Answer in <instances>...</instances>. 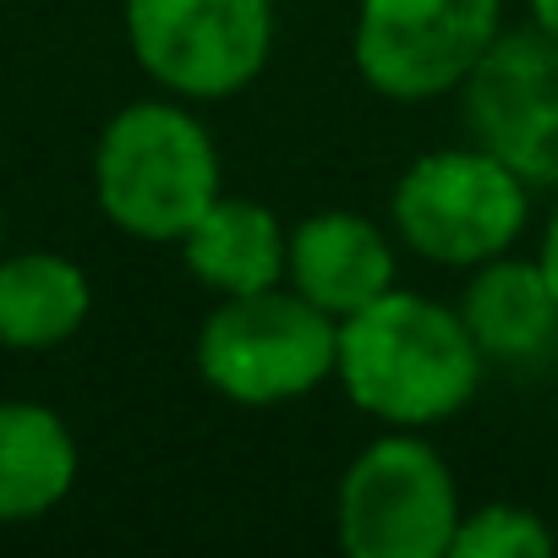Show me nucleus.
I'll use <instances>...</instances> for the list:
<instances>
[{"mask_svg":"<svg viewBox=\"0 0 558 558\" xmlns=\"http://www.w3.org/2000/svg\"><path fill=\"white\" fill-rule=\"evenodd\" d=\"M531 23L547 28V34H558V0H531Z\"/></svg>","mask_w":558,"mask_h":558,"instance_id":"obj_16","label":"nucleus"},{"mask_svg":"<svg viewBox=\"0 0 558 558\" xmlns=\"http://www.w3.org/2000/svg\"><path fill=\"white\" fill-rule=\"evenodd\" d=\"M286 279L291 291H302L313 307H324L340 324L367 302H378L384 291H395V246L367 214L324 208L291 230Z\"/></svg>","mask_w":558,"mask_h":558,"instance_id":"obj_9","label":"nucleus"},{"mask_svg":"<svg viewBox=\"0 0 558 558\" xmlns=\"http://www.w3.org/2000/svg\"><path fill=\"white\" fill-rule=\"evenodd\" d=\"M504 34V0H362L356 72L373 94L416 105L454 94Z\"/></svg>","mask_w":558,"mask_h":558,"instance_id":"obj_7","label":"nucleus"},{"mask_svg":"<svg viewBox=\"0 0 558 558\" xmlns=\"http://www.w3.org/2000/svg\"><path fill=\"white\" fill-rule=\"evenodd\" d=\"M94 192L116 230L137 241H181L219 197V148L181 105H126L99 132Z\"/></svg>","mask_w":558,"mask_h":558,"instance_id":"obj_2","label":"nucleus"},{"mask_svg":"<svg viewBox=\"0 0 558 558\" xmlns=\"http://www.w3.org/2000/svg\"><path fill=\"white\" fill-rule=\"evenodd\" d=\"M340 547L351 558H444L460 525V493L427 438L389 433L340 476Z\"/></svg>","mask_w":558,"mask_h":558,"instance_id":"obj_5","label":"nucleus"},{"mask_svg":"<svg viewBox=\"0 0 558 558\" xmlns=\"http://www.w3.org/2000/svg\"><path fill=\"white\" fill-rule=\"evenodd\" d=\"M77 482V438L50 405L0 400V525L50 514Z\"/></svg>","mask_w":558,"mask_h":558,"instance_id":"obj_13","label":"nucleus"},{"mask_svg":"<svg viewBox=\"0 0 558 558\" xmlns=\"http://www.w3.org/2000/svg\"><path fill=\"white\" fill-rule=\"evenodd\" d=\"M536 263H542L547 286H553V296H558V208H553V219H547V235H542V252H536Z\"/></svg>","mask_w":558,"mask_h":558,"instance_id":"obj_15","label":"nucleus"},{"mask_svg":"<svg viewBox=\"0 0 558 558\" xmlns=\"http://www.w3.org/2000/svg\"><path fill=\"white\" fill-rule=\"evenodd\" d=\"M465 132L498 154L520 181L558 186V34H498L476 72L460 83Z\"/></svg>","mask_w":558,"mask_h":558,"instance_id":"obj_8","label":"nucleus"},{"mask_svg":"<svg viewBox=\"0 0 558 558\" xmlns=\"http://www.w3.org/2000/svg\"><path fill=\"white\" fill-rule=\"evenodd\" d=\"M137 66L181 99H230L274 50V0H126Z\"/></svg>","mask_w":558,"mask_h":558,"instance_id":"obj_6","label":"nucleus"},{"mask_svg":"<svg viewBox=\"0 0 558 558\" xmlns=\"http://www.w3.org/2000/svg\"><path fill=\"white\" fill-rule=\"evenodd\" d=\"M335 373L367 416L389 427H427L476 395L482 351L460 313L411 291H384L362 313L340 318Z\"/></svg>","mask_w":558,"mask_h":558,"instance_id":"obj_1","label":"nucleus"},{"mask_svg":"<svg viewBox=\"0 0 558 558\" xmlns=\"http://www.w3.org/2000/svg\"><path fill=\"white\" fill-rule=\"evenodd\" d=\"M286 252H291V230L274 219V208L225 197V192L181 235V257H186L192 279H203L219 296H246V291L279 286L286 279Z\"/></svg>","mask_w":558,"mask_h":558,"instance_id":"obj_11","label":"nucleus"},{"mask_svg":"<svg viewBox=\"0 0 558 558\" xmlns=\"http://www.w3.org/2000/svg\"><path fill=\"white\" fill-rule=\"evenodd\" d=\"M547 553H553V531L542 525V514L520 504H482L460 514L449 542V558H547Z\"/></svg>","mask_w":558,"mask_h":558,"instance_id":"obj_14","label":"nucleus"},{"mask_svg":"<svg viewBox=\"0 0 558 558\" xmlns=\"http://www.w3.org/2000/svg\"><path fill=\"white\" fill-rule=\"evenodd\" d=\"M340 367V324L302 291L268 286L225 296L197 329V373L230 405H286L329 384Z\"/></svg>","mask_w":558,"mask_h":558,"instance_id":"obj_3","label":"nucleus"},{"mask_svg":"<svg viewBox=\"0 0 558 558\" xmlns=\"http://www.w3.org/2000/svg\"><path fill=\"white\" fill-rule=\"evenodd\" d=\"M0 252H7V235H0Z\"/></svg>","mask_w":558,"mask_h":558,"instance_id":"obj_17","label":"nucleus"},{"mask_svg":"<svg viewBox=\"0 0 558 558\" xmlns=\"http://www.w3.org/2000/svg\"><path fill=\"white\" fill-rule=\"evenodd\" d=\"M460 318L476 351L493 362H536L558 340V296L542 263H514L509 252L476 263L460 296Z\"/></svg>","mask_w":558,"mask_h":558,"instance_id":"obj_10","label":"nucleus"},{"mask_svg":"<svg viewBox=\"0 0 558 558\" xmlns=\"http://www.w3.org/2000/svg\"><path fill=\"white\" fill-rule=\"evenodd\" d=\"M94 307L88 274L61 252H0V345L7 351H56L66 345Z\"/></svg>","mask_w":558,"mask_h":558,"instance_id":"obj_12","label":"nucleus"},{"mask_svg":"<svg viewBox=\"0 0 558 558\" xmlns=\"http://www.w3.org/2000/svg\"><path fill=\"white\" fill-rule=\"evenodd\" d=\"M531 219V181H520L482 143L422 154L395 186V230L411 252L449 268L504 257Z\"/></svg>","mask_w":558,"mask_h":558,"instance_id":"obj_4","label":"nucleus"}]
</instances>
